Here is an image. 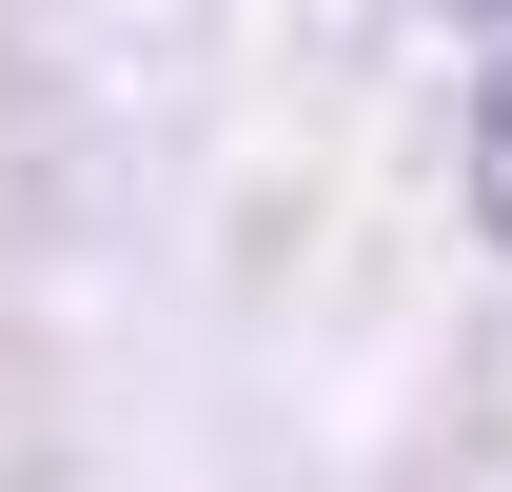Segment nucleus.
Instances as JSON below:
<instances>
[{
	"instance_id": "obj_2",
	"label": "nucleus",
	"mask_w": 512,
	"mask_h": 492,
	"mask_svg": "<svg viewBox=\"0 0 512 492\" xmlns=\"http://www.w3.org/2000/svg\"><path fill=\"white\" fill-rule=\"evenodd\" d=\"M453 20H512V0H453Z\"/></svg>"
},
{
	"instance_id": "obj_1",
	"label": "nucleus",
	"mask_w": 512,
	"mask_h": 492,
	"mask_svg": "<svg viewBox=\"0 0 512 492\" xmlns=\"http://www.w3.org/2000/svg\"><path fill=\"white\" fill-rule=\"evenodd\" d=\"M473 217H493V237H512V79H493V99H473Z\"/></svg>"
}]
</instances>
